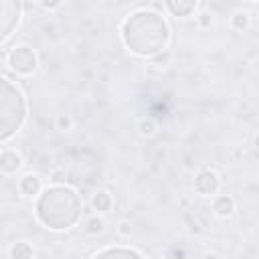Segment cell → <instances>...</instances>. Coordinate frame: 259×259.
Here are the masks:
<instances>
[{
    "instance_id": "6da1fadb",
    "label": "cell",
    "mask_w": 259,
    "mask_h": 259,
    "mask_svg": "<svg viewBox=\"0 0 259 259\" xmlns=\"http://www.w3.org/2000/svg\"><path fill=\"white\" fill-rule=\"evenodd\" d=\"M121 40L130 53L138 57H154L162 53L170 40V26L156 10H136L121 22Z\"/></svg>"
},
{
    "instance_id": "7a4b0ae2",
    "label": "cell",
    "mask_w": 259,
    "mask_h": 259,
    "mask_svg": "<svg viewBox=\"0 0 259 259\" xmlns=\"http://www.w3.org/2000/svg\"><path fill=\"white\" fill-rule=\"evenodd\" d=\"M36 219L51 231H67L81 221L83 200L69 186H51L36 198Z\"/></svg>"
},
{
    "instance_id": "3957f363",
    "label": "cell",
    "mask_w": 259,
    "mask_h": 259,
    "mask_svg": "<svg viewBox=\"0 0 259 259\" xmlns=\"http://www.w3.org/2000/svg\"><path fill=\"white\" fill-rule=\"evenodd\" d=\"M26 121V99L22 91L0 77V142L10 140Z\"/></svg>"
},
{
    "instance_id": "277c9868",
    "label": "cell",
    "mask_w": 259,
    "mask_h": 259,
    "mask_svg": "<svg viewBox=\"0 0 259 259\" xmlns=\"http://www.w3.org/2000/svg\"><path fill=\"white\" fill-rule=\"evenodd\" d=\"M8 67L18 73V75H30L36 71V65H38V59H36V53L32 47L28 45H20L16 49H12L8 53Z\"/></svg>"
},
{
    "instance_id": "5b68a950",
    "label": "cell",
    "mask_w": 259,
    "mask_h": 259,
    "mask_svg": "<svg viewBox=\"0 0 259 259\" xmlns=\"http://www.w3.org/2000/svg\"><path fill=\"white\" fill-rule=\"evenodd\" d=\"M22 4L16 0H0V42H4L20 22Z\"/></svg>"
},
{
    "instance_id": "8992f818",
    "label": "cell",
    "mask_w": 259,
    "mask_h": 259,
    "mask_svg": "<svg viewBox=\"0 0 259 259\" xmlns=\"http://www.w3.org/2000/svg\"><path fill=\"white\" fill-rule=\"evenodd\" d=\"M219 184H221V180H219L217 172H212V170H200L194 178V190L202 196L214 194L219 190Z\"/></svg>"
},
{
    "instance_id": "52a82bcc",
    "label": "cell",
    "mask_w": 259,
    "mask_h": 259,
    "mask_svg": "<svg viewBox=\"0 0 259 259\" xmlns=\"http://www.w3.org/2000/svg\"><path fill=\"white\" fill-rule=\"evenodd\" d=\"M91 259H146L140 251L136 249H127V247H107L103 251H99L97 255H93Z\"/></svg>"
},
{
    "instance_id": "ba28073f",
    "label": "cell",
    "mask_w": 259,
    "mask_h": 259,
    "mask_svg": "<svg viewBox=\"0 0 259 259\" xmlns=\"http://www.w3.org/2000/svg\"><path fill=\"white\" fill-rule=\"evenodd\" d=\"M20 166H22V158L16 150H4L0 154V170L4 174H14L20 170Z\"/></svg>"
},
{
    "instance_id": "9c48e42d",
    "label": "cell",
    "mask_w": 259,
    "mask_h": 259,
    "mask_svg": "<svg viewBox=\"0 0 259 259\" xmlns=\"http://www.w3.org/2000/svg\"><path fill=\"white\" fill-rule=\"evenodd\" d=\"M18 188L24 196H38L42 192V184H40V178L36 174H26L20 178L18 182Z\"/></svg>"
},
{
    "instance_id": "30bf717a",
    "label": "cell",
    "mask_w": 259,
    "mask_h": 259,
    "mask_svg": "<svg viewBox=\"0 0 259 259\" xmlns=\"http://www.w3.org/2000/svg\"><path fill=\"white\" fill-rule=\"evenodd\" d=\"M166 8L174 14V16H188L196 10V2L192 0H168Z\"/></svg>"
},
{
    "instance_id": "8fae6325",
    "label": "cell",
    "mask_w": 259,
    "mask_h": 259,
    "mask_svg": "<svg viewBox=\"0 0 259 259\" xmlns=\"http://www.w3.org/2000/svg\"><path fill=\"white\" fill-rule=\"evenodd\" d=\"M91 206H93L97 212H109L111 206H113V196H111L107 190H99V192L93 194Z\"/></svg>"
},
{
    "instance_id": "7c38bea8",
    "label": "cell",
    "mask_w": 259,
    "mask_h": 259,
    "mask_svg": "<svg viewBox=\"0 0 259 259\" xmlns=\"http://www.w3.org/2000/svg\"><path fill=\"white\" fill-rule=\"evenodd\" d=\"M212 210L219 214V217H229L233 210H235V200L227 194H221L212 200Z\"/></svg>"
},
{
    "instance_id": "4fadbf2b",
    "label": "cell",
    "mask_w": 259,
    "mask_h": 259,
    "mask_svg": "<svg viewBox=\"0 0 259 259\" xmlns=\"http://www.w3.org/2000/svg\"><path fill=\"white\" fill-rule=\"evenodd\" d=\"M32 257H34V251L26 241H18L10 247V259H32Z\"/></svg>"
},
{
    "instance_id": "5bb4252c",
    "label": "cell",
    "mask_w": 259,
    "mask_h": 259,
    "mask_svg": "<svg viewBox=\"0 0 259 259\" xmlns=\"http://www.w3.org/2000/svg\"><path fill=\"white\" fill-rule=\"evenodd\" d=\"M103 227H105V223H103V219H99V217H91V219H87V223H85V231H87L89 235L101 233Z\"/></svg>"
},
{
    "instance_id": "9a60e30c",
    "label": "cell",
    "mask_w": 259,
    "mask_h": 259,
    "mask_svg": "<svg viewBox=\"0 0 259 259\" xmlns=\"http://www.w3.org/2000/svg\"><path fill=\"white\" fill-rule=\"evenodd\" d=\"M231 24H233L235 30H243V28L249 24L247 12H237V14H233V16H231Z\"/></svg>"
},
{
    "instance_id": "2e32d148",
    "label": "cell",
    "mask_w": 259,
    "mask_h": 259,
    "mask_svg": "<svg viewBox=\"0 0 259 259\" xmlns=\"http://www.w3.org/2000/svg\"><path fill=\"white\" fill-rule=\"evenodd\" d=\"M138 127H140V134H142V136H150V134H154V130H156V123H154L152 119H142Z\"/></svg>"
},
{
    "instance_id": "e0dca14e",
    "label": "cell",
    "mask_w": 259,
    "mask_h": 259,
    "mask_svg": "<svg viewBox=\"0 0 259 259\" xmlns=\"http://www.w3.org/2000/svg\"><path fill=\"white\" fill-rule=\"evenodd\" d=\"M117 233H119V235H123V237H127V235L132 233V225H130L127 221H121V223L117 225Z\"/></svg>"
},
{
    "instance_id": "ac0fdd59",
    "label": "cell",
    "mask_w": 259,
    "mask_h": 259,
    "mask_svg": "<svg viewBox=\"0 0 259 259\" xmlns=\"http://www.w3.org/2000/svg\"><path fill=\"white\" fill-rule=\"evenodd\" d=\"M61 2H42V8H55V6H59Z\"/></svg>"
},
{
    "instance_id": "d6986e66",
    "label": "cell",
    "mask_w": 259,
    "mask_h": 259,
    "mask_svg": "<svg viewBox=\"0 0 259 259\" xmlns=\"http://www.w3.org/2000/svg\"><path fill=\"white\" fill-rule=\"evenodd\" d=\"M202 259H219V255H214V253H206Z\"/></svg>"
}]
</instances>
